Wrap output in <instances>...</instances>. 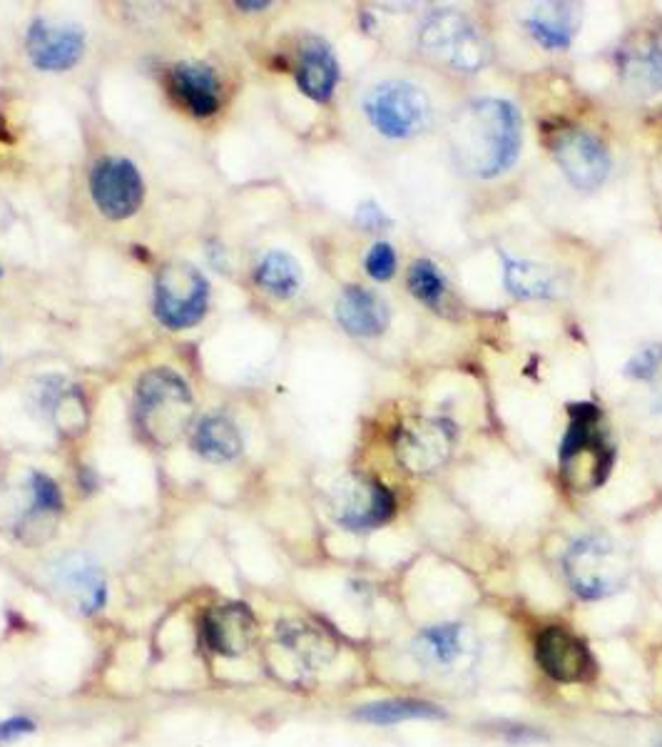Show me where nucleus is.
Returning <instances> with one entry per match:
<instances>
[{"label":"nucleus","mask_w":662,"mask_h":747,"mask_svg":"<svg viewBox=\"0 0 662 747\" xmlns=\"http://www.w3.org/2000/svg\"><path fill=\"white\" fill-rule=\"evenodd\" d=\"M523 122L516 105L500 97H476L461 105L449 122L453 163L478 180H494L521 155Z\"/></svg>","instance_id":"f257e3e1"},{"label":"nucleus","mask_w":662,"mask_h":747,"mask_svg":"<svg viewBox=\"0 0 662 747\" xmlns=\"http://www.w3.org/2000/svg\"><path fill=\"white\" fill-rule=\"evenodd\" d=\"M194 399L180 374L159 367L142 374L135 389V424L155 447H173L190 429Z\"/></svg>","instance_id":"f03ea898"},{"label":"nucleus","mask_w":662,"mask_h":747,"mask_svg":"<svg viewBox=\"0 0 662 747\" xmlns=\"http://www.w3.org/2000/svg\"><path fill=\"white\" fill-rule=\"evenodd\" d=\"M560 474L576 491H593L611 474L615 449L603 429L595 404L580 402L568 408V429L560 441Z\"/></svg>","instance_id":"7ed1b4c3"},{"label":"nucleus","mask_w":662,"mask_h":747,"mask_svg":"<svg viewBox=\"0 0 662 747\" xmlns=\"http://www.w3.org/2000/svg\"><path fill=\"white\" fill-rule=\"evenodd\" d=\"M563 573L580 598H607L628 585L633 560L628 548L605 533H586L563 556Z\"/></svg>","instance_id":"20e7f679"},{"label":"nucleus","mask_w":662,"mask_h":747,"mask_svg":"<svg viewBox=\"0 0 662 747\" xmlns=\"http://www.w3.org/2000/svg\"><path fill=\"white\" fill-rule=\"evenodd\" d=\"M418 48L456 73H478L488 66L490 46L478 25L459 11H432L418 25Z\"/></svg>","instance_id":"39448f33"},{"label":"nucleus","mask_w":662,"mask_h":747,"mask_svg":"<svg viewBox=\"0 0 662 747\" xmlns=\"http://www.w3.org/2000/svg\"><path fill=\"white\" fill-rule=\"evenodd\" d=\"M364 115L381 138L409 140L428 128L434 103L422 85L389 78L364 95Z\"/></svg>","instance_id":"423d86ee"},{"label":"nucleus","mask_w":662,"mask_h":747,"mask_svg":"<svg viewBox=\"0 0 662 747\" xmlns=\"http://www.w3.org/2000/svg\"><path fill=\"white\" fill-rule=\"evenodd\" d=\"M210 284L190 262H169L155 280V315L169 329L194 327L208 311Z\"/></svg>","instance_id":"0eeeda50"},{"label":"nucleus","mask_w":662,"mask_h":747,"mask_svg":"<svg viewBox=\"0 0 662 747\" xmlns=\"http://www.w3.org/2000/svg\"><path fill=\"white\" fill-rule=\"evenodd\" d=\"M397 501L387 486L366 474H348L331 491V515L346 531H371L383 526Z\"/></svg>","instance_id":"6e6552de"},{"label":"nucleus","mask_w":662,"mask_h":747,"mask_svg":"<svg viewBox=\"0 0 662 747\" xmlns=\"http://www.w3.org/2000/svg\"><path fill=\"white\" fill-rule=\"evenodd\" d=\"M411 651L424 671L446 675V678L469 673L481 655L476 636L463 622H436V626L424 628Z\"/></svg>","instance_id":"1a4fd4ad"},{"label":"nucleus","mask_w":662,"mask_h":747,"mask_svg":"<svg viewBox=\"0 0 662 747\" xmlns=\"http://www.w3.org/2000/svg\"><path fill=\"white\" fill-rule=\"evenodd\" d=\"M399 464L411 474H434L453 453V426L432 416L404 422L393 436Z\"/></svg>","instance_id":"9d476101"},{"label":"nucleus","mask_w":662,"mask_h":747,"mask_svg":"<svg viewBox=\"0 0 662 747\" xmlns=\"http://www.w3.org/2000/svg\"><path fill=\"white\" fill-rule=\"evenodd\" d=\"M551 150L563 175L580 192L598 190L607 180V175H611V153L588 130L568 128L556 132Z\"/></svg>","instance_id":"9b49d317"},{"label":"nucleus","mask_w":662,"mask_h":747,"mask_svg":"<svg viewBox=\"0 0 662 747\" xmlns=\"http://www.w3.org/2000/svg\"><path fill=\"white\" fill-rule=\"evenodd\" d=\"M91 192L97 210L110 220H128L135 215L145 194L138 167L125 157H103L93 167Z\"/></svg>","instance_id":"f8f14e48"},{"label":"nucleus","mask_w":662,"mask_h":747,"mask_svg":"<svg viewBox=\"0 0 662 747\" xmlns=\"http://www.w3.org/2000/svg\"><path fill=\"white\" fill-rule=\"evenodd\" d=\"M535 657L543 673L558 683H583L593 675L588 645L563 626H548L535 640Z\"/></svg>","instance_id":"ddd939ff"},{"label":"nucleus","mask_w":662,"mask_h":747,"mask_svg":"<svg viewBox=\"0 0 662 747\" xmlns=\"http://www.w3.org/2000/svg\"><path fill=\"white\" fill-rule=\"evenodd\" d=\"M25 48H28V58L35 68L60 73L83 58L85 33L73 23H56L40 17L31 25Z\"/></svg>","instance_id":"4468645a"},{"label":"nucleus","mask_w":662,"mask_h":747,"mask_svg":"<svg viewBox=\"0 0 662 747\" xmlns=\"http://www.w3.org/2000/svg\"><path fill=\"white\" fill-rule=\"evenodd\" d=\"M202 636L212 653L225 657L245 655L257 640V616L247 603L214 606L202 618Z\"/></svg>","instance_id":"2eb2a0df"},{"label":"nucleus","mask_w":662,"mask_h":747,"mask_svg":"<svg viewBox=\"0 0 662 747\" xmlns=\"http://www.w3.org/2000/svg\"><path fill=\"white\" fill-rule=\"evenodd\" d=\"M50 581L85 616L105 608L107 583L101 566L83 554L62 556L50 566Z\"/></svg>","instance_id":"dca6fc26"},{"label":"nucleus","mask_w":662,"mask_h":747,"mask_svg":"<svg viewBox=\"0 0 662 747\" xmlns=\"http://www.w3.org/2000/svg\"><path fill=\"white\" fill-rule=\"evenodd\" d=\"M336 322L352 336L369 340V336L387 332L389 305L374 289L352 284V287H344L336 299Z\"/></svg>","instance_id":"f3484780"},{"label":"nucleus","mask_w":662,"mask_h":747,"mask_svg":"<svg viewBox=\"0 0 662 747\" xmlns=\"http://www.w3.org/2000/svg\"><path fill=\"white\" fill-rule=\"evenodd\" d=\"M173 93L197 118L220 108V78L204 62H180L173 68Z\"/></svg>","instance_id":"a211bd4d"},{"label":"nucleus","mask_w":662,"mask_h":747,"mask_svg":"<svg viewBox=\"0 0 662 747\" xmlns=\"http://www.w3.org/2000/svg\"><path fill=\"white\" fill-rule=\"evenodd\" d=\"M297 83L302 93L317 103H327L334 95L339 83V62L329 43L321 38H307L302 43Z\"/></svg>","instance_id":"6ab92c4d"},{"label":"nucleus","mask_w":662,"mask_h":747,"mask_svg":"<svg viewBox=\"0 0 662 747\" xmlns=\"http://www.w3.org/2000/svg\"><path fill=\"white\" fill-rule=\"evenodd\" d=\"M525 31L545 50H568L578 33L580 11L572 3H543L525 15Z\"/></svg>","instance_id":"aec40b11"},{"label":"nucleus","mask_w":662,"mask_h":747,"mask_svg":"<svg viewBox=\"0 0 662 747\" xmlns=\"http://www.w3.org/2000/svg\"><path fill=\"white\" fill-rule=\"evenodd\" d=\"M276 640L289 651L307 671H317L331 663L336 655V643L324 628L307 620H284L276 626Z\"/></svg>","instance_id":"412c9836"},{"label":"nucleus","mask_w":662,"mask_h":747,"mask_svg":"<svg viewBox=\"0 0 662 747\" xmlns=\"http://www.w3.org/2000/svg\"><path fill=\"white\" fill-rule=\"evenodd\" d=\"M35 391V406L50 416L60 429H80L85 424V404L75 387H68L58 377H46L38 381Z\"/></svg>","instance_id":"4be33fe9"},{"label":"nucleus","mask_w":662,"mask_h":747,"mask_svg":"<svg viewBox=\"0 0 662 747\" xmlns=\"http://www.w3.org/2000/svg\"><path fill=\"white\" fill-rule=\"evenodd\" d=\"M192 449L208 461H214V464L237 459L241 453V436L237 424L222 414L204 416L194 426Z\"/></svg>","instance_id":"5701e85b"},{"label":"nucleus","mask_w":662,"mask_h":747,"mask_svg":"<svg viewBox=\"0 0 662 747\" xmlns=\"http://www.w3.org/2000/svg\"><path fill=\"white\" fill-rule=\"evenodd\" d=\"M504 282L513 297L548 299L556 295V274L548 266L531 260L504 257Z\"/></svg>","instance_id":"b1692460"},{"label":"nucleus","mask_w":662,"mask_h":747,"mask_svg":"<svg viewBox=\"0 0 662 747\" xmlns=\"http://www.w3.org/2000/svg\"><path fill=\"white\" fill-rule=\"evenodd\" d=\"M623 80L635 91L660 93L662 91V46L655 40L642 43L638 48L623 50L620 56Z\"/></svg>","instance_id":"393cba45"},{"label":"nucleus","mask_w":662,"mask_h":747,"mask_svg":"<svg viewBox=\"0 0 662 747\" xmlns=\"http://www.w3.org/2000/svg\"><path fill=\"white\" fill-rule=\"evenodd\" d=\"M444 715V710L434 706V702L414 698H391L369 702V706H362L354 713L356 720H364V723L369 725H397L404 723V720H438Z\"/></svg>","instance_id":"a878e982"},{"label":"nucleus","mask_w":662,"mask_h":747,"mask_svg":"<svg viewBox=\"0 0 662 747\" xmlns=\"http://www.w3.org/2000/svg\"><path fill=\"white\" fill-rule=\"evenodd\" d=\"M255 282L274 297H292L302 287V266L282 249H270L255 266Z\"/></svg>","instance_id":"bb28decb"},{"label":"nucleus","mask_w":662,"mask_h":747,"mask_svg":"<svg viewBox=\"0 0 662 747\" xmlns=\"http://www.w3.org/2000/svg\"><path fill=\"white\" fill-rule=\"evenodd\" d=\"M409 289L424 305L438 307V301L446 295V280L432 260H416L409 270Z\"/></svg>","instance_id":"cd10ccee"},{"label":"nucleus","mask_w":662,"mask_h":747,"mask_svg":"<svg viewBox=\"0 0 662 747\" xmlns=\"http://www.w3.org/2000/svg\"><path fill=\"white\" fill-rule=\"evenodd\" d=\"M62 509V494L50 476L33 471L31 474V511L28 515H52Z\"/></svg>","instance_id":"c85d7f7f"},{"label":"nucleus","mask_w":662,"mask_h":747,"mask_svg":"<svg viewBox=\"0 0 662 747\" xmlns=\"http://www.w3.org/2000/svg\"><path fill=\"white\" fill-rule=\"evenodd\" d=\"M364 264L371 280L389 282L393 277V272H397V252H393V247L389 242H377L369 249Z\"/></svg>","instance_id":"c756f323"},{"label":"nucleus","mask_w":662,"mask_h":747,"mask_svg":"<svg viewBox=\"0 0 662 747\" xmlns=\"http://www.w3.org/2000/svg\"><path fill=\"white\" fill-rule=\"evenodd\" d=\"M389 222L391 220L387 217V212H383L377 202H364L359 204V210H356V225L364 227L366 233H381Z\"/></svg>","instance_id":"7c9ffc66"},{"label":"nucleus","mask_w":662,"mask_h":747,"mask_svg":"<svg viewBox=\"0 0 662 747\" xmlns=\"http://www.w3.org/2000/svg\"><path fill=\"white\" fill-rule=\"evenodd\" d=\"M35 731V723L25 715H13L8 720H0V743L15 740V737L31 735Z\"/></svg>","instance_id":"2f4dec72"},{"label":"nucleus","mask_w":662,"mask_h":747,"mask_svg":"<svg viewBox=\"0 0 662 747\" xmlns=\"http://www.w3.org/2000/svg\"><path fill=\"white\" fill-rule=\"evenodd\" d=\"M270 3H237V8H245V11H262Z\"/></svg>","instance_id":"473e14b6"}]
</instances>
